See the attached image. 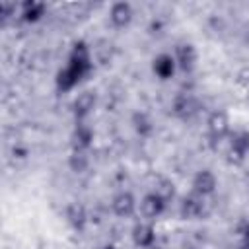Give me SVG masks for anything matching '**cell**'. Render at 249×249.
Returning <instances> with one entry per match:
<instances>
[{
    "label": "cell",
    "instance_id": "6da1fadb",
    "mask_svg": "<svg viewBox=\"0 0 249 249\" xmlns=\"http://www.w3.org/2000/svg\"><path fill=\"white\" fill-rule=\"evenodd\" d=\"M179 214L183 220H200L206 216V196L196 193L187 195L179 204Z\"/></svg>",
    "mask_w": 249,
    "mask_h": 249
},
{
    "label": "cell",
    "instance_id": "7a4b0ae2",
    "mask_svg": "<svg viewBox=\"0 0 249 249\" xmlns=\"http://www.w3.org/2000/svg\"><path fill=\"white\" fill-rule=\"evenodd\" d=\"M165 206H167V200H163V198H161L158 193H154V191L148 193V195H144L142 200H140V204H138L140 214H142L148 222L160 218V216L165 212Z\"/></svg>",
    "mask_w": 249,
    "mask_h": 249
},
{
    "label": "cell",
    "instance_id": "3957f363",
    "mask_svg": "<svg viewBox=\"0 0 249 249\" xmlns=\"http://www.w3.org/2000/svg\"><path fill=\"white\" fill-rule=\"evenodd\" d=\"M68 64L74 66L76 70L82 72V76L86 78L89 72H91V53H89V47L86 43H76L70 51V56H68Z\"/></svg>",
    "mask_w": 249,
    "mask_h": 249
},
{
    "label": "cell",
    "instance_id": "277c9868",
    "mask_svg": "<svg viewBox=\"0 0 249 249\" xmlns=\"http://www.w3.org/2000/svg\"><path fill=\"white\" fill-rule=\"evenodd\" d=\"M95 103H97V95H95V91L86 89V91L78 93L76 99H74V103H72V113H74L76 121L82 123V121L95 109Z\"/></svg>",
    "mask_w": 249,
    "mask_h": 249
},
{
    "label": "cell",
    "instance_id": "5b68a950",
    "mask_svg": "<svg viewBox=\"0 0 249 249\" xmlns=\"http://www.w3.org/2000/svg\"><path fill=\"white\" fill-rule=\"evenodd\" d=\"M198 109H200L198 101L189 93H181L173 99V115L179 117L181 121H191L198 113Z\"/></svg>",
    "mask_w": 249,
    "mask_h": 249
},
{
    "label": "cell",
    "instance_id": "8992f818",
    "mask_svg": "<svg viewBox=\"0 0 249 249\" xmlns=\"http://www.w3.org/2000/svg\"><path fill=\"white\" fill-rule=\"evenodd\" d=\"M111 208H113V212H115L119 218H128V216H132V214L136 212L138 202H136V198H134L132 193L121 191V193H117V195L113 196Z\"/></svg>",
    "mask_w": 249,
    "mask_h": 249
},
{
    "label": "cell",
    "instance_id": "52a82bcc",
    "mask_svg": "<svg viewBox=\"0 0 249 249\" xmlns=\"http://www.w3.org/2000/svg\"><path fill=\"white\" fill-rule=\"evenodd\" d=\"M191 185H193V193H196L200 196H210L216 191L218 181H216V175L210 169H200V171L195 173Z\"/></svg>",
    "mask_w": 249,
    "mask_h": 249
},
{
    "label": "cell",
    "instance_id": "ba28073f",
    "mask_svg": "<svg viewBox=\"0 0 249 249\" xmlns=\"http://www.w3.org/2000/svg\"><path fill=\"white\" fill-rule=\"evenodd\" d=\"M132 241L140 249H148V247L156 245V228L148 220L146 222H138L132 228Z\"/></svg>",
    "mask_w": 249,
    "mask_h": 249
},
{
    "label": "cell",
    "instance_id": "9c48e42d",
    "mask_svg": "<svg viewBox=\"0 0 249 249\" xmlns=\"http://www.w3.org/2000/svg\"><path fill=\"white\" fill-rule=\"evenodd\" d=\"M196 60H198V54H196L195 45L181 43V45L175 47V62H177V68H181L185 72H191L196 66Z\"/></svg>",
    "mask_w": 249,
    "mask_h": 249
},
{
    "label": "cell",
    "instance_id": "30bf717a",
    "mask_svg": "<svg viewBox=\"0 0 249 249\" xmlns=\"http://www.w3.org/2000/svg\"><path fill=\"white\" fill-rule=\"evenodd\" d=\"M206 126H208V134L214 140H220L230 132V117L224 111H214V113H210Z\"/></svg>",
    "mask_w": 249,
    "mask_h": 249
},
{
    "label": "cell",
    "instance_id": "8fae6325",
    "mask_svg": "<svg viewBox=\"0 0 249 249\" xmlns=\"http://www.w3.org/2000/svg\"><path fill=\"white\" fill-rule=\"evenodd\" d=\"M249 154V130H239L233 134V140L230 142V160L231 161H243L245 156Z\"/></svg>",
    "mask_w": 249,
    "mask_h": 249
},
{
    "label": "cell",
    "instance_id": "7c38bea8",
    "mask_svg": "<svg viewBox=\"0 0 249 249\" xmlns=\"http://www.w3.org/2000/svg\"><path fill=\"white\" fill-rule=\"evenodd\" d=\"M132 6L128 2H115L111 6V12H109V21L115 25V27H126L130 21H132Z\"/></svg>",
    "mask_w": 249,
    "mask_h": 249
},
{
    "label": "cell",
    "instance_id": "4fadbf2b",
    "mask_svg": "<svg viewBox=\"0 0 249 249\" xmlns=\"http://www.w3.org/2000/svg\"><path fill=\"white\" fill-rule=\"evenodd\" d=\"M152 70L154 74L160 78V80H169L173 78L175 70H177V62H175V56L171 54H158L154 58V64H152Z\"/></svg>",
    "mask_w": 249,
    "mask_h": 249
},
{
    "label": "cell",
    "instance_id": "5bb4252c",
    "mask_svg": "<svg viewBox=\"0 0 249 249\" xmlns=\"http://www.w3.org/2000/svg\"><path fill=\"white\" fill-rule=\"evenodd\" d=\"M82 78H84V76H82L74 66L66 64V66L56 74V88H58L60 91H70V89H74V88L78 86V82H80Z\"/></svg>",
    "mask_w": 249,
    "mask_h": 249
},
{
    "label": "cell",
    "instance_id": "9a60e30c",
    "mask_svg": "<svg viewBox=\"0 0 249 249\" xmlns=\"http://www.w3.org/2000/svg\"><path fill=\"white\" fill-rule=\"evenodd\" d=\"M70 140H72V150H88L93 142V130L88 124L78 123L76 128L72 130Z\"/></svg>",
    "mask_w": 249,
    "mask_h": 249
},
{
    "label": "cell",
    "instance_id": "2e32d148",
    "mask_svg": "<svg viewBox=\"0 0 249 249\" xmlns=\"http://www.w3.org/2000/svg\"><path fill=\"white\" fill-rule=\"evenodd\" d=\"M66 220H68V224H70L74 230H84V228H86V222H88V212H86L84 204L72 202V204L66 208Z\"/></svg>",
    "mask_w": 249,
    "mask_h": 249
},
{
    "label": "cell",
    "instance_id": "e0dca14e",
    "mask_svg": "<svg viewBox=\"0 0 249 249\" xmlns=\"http://www.w3.org/2000/svg\"><path fill=\"white\" fill-rule=\"evenodd\" d=\"M132 128L136 130V134L140 136H150L154 132V121L148 113L144 111H136L132 115Z\"/></svg>",
    "mask_w": 249,
    "mask_h": 249
},
{
    "label": "cell",
    "instance_id": "ac0fdd59",
    "mask_svg": "<svg viewBox=\"0 0 249 249\" xmlns=\"http://www.w3.org/2000/svg\"><path fill=\"white\" fill-rule=\"evenodd\" d=\"M43 14H45V4H43V2L31 0V2H25V4L21 6V19L27 21V23H33V21L41 19Z\"/></svg>",
    "mask_w": 249,
    "mask_h": 249
},
{
    "label": "cell",
    "instance_id": "d6986e66",
    "mask_svg": "<svg viewBox=\"0 0 249 249\" xmlns=\"http://www.w3.org/2000/svg\"><path fill=\"white\" fill-rule=\"evenodd\" d=\"M68 165L72 171L76 173H84L89 165V156H88V150H72L70 158H68Z\"/></svg>",
    "mask_w": 249,
    "mask_h": 249
},
{
    "label": "cell",
    "instance_id": "ffe728a7",
    "mask_svg": "<svg viewBox=\"0 0 249 249\" xmlns=\"http://www.w3.org/2000/svg\"><path fill=\"white\" fill-rule=\"evenodd\" d=\"M154 193H158L163 200H171L173 196H175V189H173V183L171 181H167V179H161L156 187H154Z\"/></svg>",
    "mask_w": 249,
    "mask_h": 249
},
{
    "label": "cell",
    "instance_id": "44dd1931",
    "mask_svg": "<svg viewBox=\"0 0 249 249\" xmlns=\"http://www.w3.org/2000/svg\"><path fill=\"white\" fill-rule=\"evenodd\" d=\"M239 235H241V245L249 249V224H245V226L241 228V231H239Z\"/></svg>",
    "mask_w": 249,
    "mask_h": 249
},
{
    "label": "cell",
    "instance_id": "7402d4cb",
    "mask_svg": "<svg viewBox=\"0 0 249 249\" xmlns=\"http://www.w3.org/2000/svg\"><path fill=\"white\" fill-rule=\"evenodd\" d=\"M103 249H119V247H117V245H111V243H109V245H105Z\"/></svg>",
    "mask_w": 249,
    "mask_h": 249
},
{
    "label": "cell",
    "instance_id": "603a6c76",
    "mask_svg": "<svg viewBox=\"0 0 249 249\" xmlns=\"http://www.w3.org/2000/svg\"><path fill=\"white\" fill-rule=\"evenodd\" d=\"M148 249H160V247H158V245H152V247H148Z\"/></svg>",
    "mask_w": 249,
    "mask_h": 249
},
{
    "label": "cell",
    "instance_id": "cb8c5ba5",
    "mask_svg": "<svg viewBox=\"0 0 249 249\" xmlns=\"http://www.w3.org/2000/svg\"><path fill=\"white\" fill-rule=\"evenodd\" d=\"M237 249H247V247H243V245H239V247H237Z\"/></svg>",
    "mask_w": 249,
    "mask_h": 249
}]
</instances>
